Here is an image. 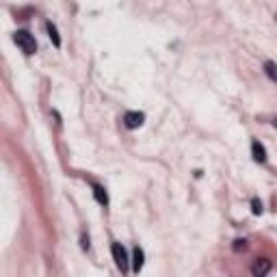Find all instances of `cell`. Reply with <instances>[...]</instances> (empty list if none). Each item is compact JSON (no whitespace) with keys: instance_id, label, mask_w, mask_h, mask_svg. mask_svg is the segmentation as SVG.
I'll return each instance as SVG.
<instances>
[{"instance_id":"6","label":"cell","mask_w":277,"mask_h":277,"mask_svg":"<svg viewBox=\"0 0 277 277\" xmlns=\"http://www.w3.org/2000/svg\"><path fill=\"white\" fill-rule=\"evenodd\" d=\"M94 197L100 206H108V195H106V188L100 186V184H94Z\"/></svg>"},{"instance_id":"7","label":"cell","mask_w":277,"mask_h":277,"mask_svg":"<svg viewBox=\"0 0 277 277\" xmlns=\"http://www.w3.org/2000/svg\"><path fill=\"white\" fill-rule=\"evenodd\" d=\"M46 30H48V37L52 39V44H54L56 48H61V37H58V30H56V26L52 24V22H48V24H46Z\"/></svg>"},{"instance_id":"11","label":"cell","mask_w":277,"mask_h":277,"mask_svg":"<svg viewBox=\"0 0 277 277\" xmlns=\"http://www.w3.org/2000/svg\"><path fill=\"white\" fill-rule=\"evenodd\" d=\"M247 245H245V240H236V245H234V249L238 252V249H245Z\"/></svg>"},{"instance_id":"2","label":"cell","mask_w":277,"mask_h":277,"mask_svg":"<svg viewBox=\"0 0 277 277\" xmlns=\"http://www.w3.org/2000/svg\"><path fill=\"white\" fill-rule=\"evenodd\" d=\"M110 252H113L117 268H120L122 273H128V254H126V249H124L120 242H113V245H110Z\"/></svg>"},{"instance_id":"4","label":"cell","mask_w":277,"mask_h":277,"mask_svg":"<svg viewBox=\"0 0 277 277\" xmlns=\"http://www.w3.org/2000/svg\"><path fill=\"white\" fill-rule=\"evenodd\" d=\"M271 262L268 260H264V258H260V260H256L254 262V266H252V273L256 275V277H264V275H268L271 273Z\"/></svg>"},{"instance_id":"9","label":"cell","mask_w":277,"mask_h":277,"mask_svg":"<svg viewBox=\"0 0 277 277\" xmlns=\"http://www.w3.org/2000/svg\"><path fill=\"white\" fill-rule=\"evenodd\" d=\"M264 72H266V76L271 78L273 82H277V63L266 61V63H264Z\"/></svg>"},{"instance_id":"1","label":"cell","mask_w":277,"mask_h":277,"mask_svg":"<svg viewBox=\"0 0 277 277\" xmlns=\"http://www.w3.org/2000/svg\"><path fill=\"white\" fill-rule=\"evenodd\" d=\"M13 42L18 44V48L24 52V54H35L37 52V42H35V37L30 35L28 30H16L13 32Z\"/></svg>"},{"instance_id":"12","label":"cell","mask_w":277,"mask_h":277,"mask_svg":"<svg viewBox=\"0 0 277 277\" xmlns=\"http://www.w3.org/2000/svg\"><path fill=\"white\" fill-rule=\"evenodd\" d=\"M82 249H89V238H82Z\"/></svg>"},{"instance_id":"5","label":"cell","mask_w":277,"mask_h":277,"mask_svg":"<svg viewBox=\"0 0 277 277\" xmlns=\"http://www.w3.org/2000/svg\"><path fill=\"white\" fill-rule=\"evenodd\" d=\"M252 154H254L256 162H266V150H264V145H262V143H258V141L252 143Z\"/></svg>"},{"instance_id":"8","label":"cell","mask_w":277,"mask_h":277,"mask_svg":"<svg viewBox=\"0 0 277 277\" xmlns=\"http://www.w3.org/2000/svg\"><path fill=\"white\" fill-rule=\"evenodd\" d=\"M132 271L134 273H138V271H141V266H143V258H145V256H143V249H138V247H134V254H132Z\"/></svg>"},{"instance_id":"3","label":"cell","mask_w":277,"mask_h":277,"mask_svg":"<svg viewBox=\"0 0 277 277\" xmlns=\"http://www.w3.org/2000/svg\"><path fill=\"white\" fill-rule=\"evenodd\" d=\"M145 122V115L143 113H136V110H128L126 115H124V124H126V128L134 130V128H141Z\"/></svg>"},{"instance_id":"10","label":"cell","mask_w":277,"mask_h":277,"mask_svg":"<svg viewBox=\"0 0 277 277\" xmlns=\"http://www.w3.org/2000/svg\"><path fill=\"white\" fill-rule=\"evenodd\" d=\"M252 212H254V214H262V202L252 200Z\"/></svg>"},{"instance_id":"13","label":"cell","mask_w":277,"mask_h":277,"mask_svg":"<svg viewBox=\"0 0 277 277\" xmlns=\"http://www.w3.org/2000/svg\"><path fill=\"white\" fill-rule=\"evenodd\" d=\"M273 126H275V128H277V117H275V120H273Z\"/></svg>"}]
</instances>
